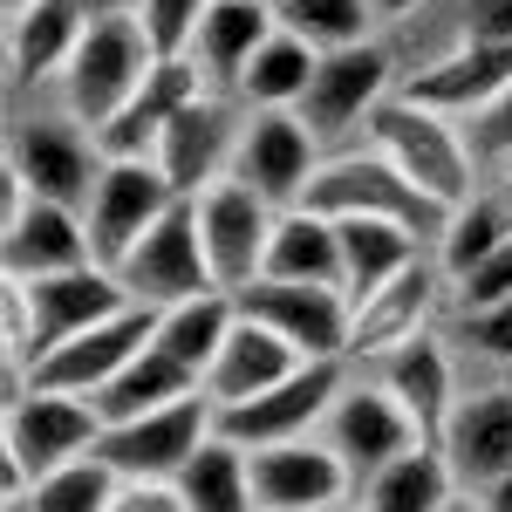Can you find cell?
I'll list each match as a JSON object with an SVG mask.
<instances>
[{
    "mask_svg": "<svg viewBox=\"0 0 512 512\" xmlns=\"http://www.w3.org/2000/svg\"><path fill=\"white\" fill-rule=\"evenodd\" d=\"M185 396H198V376L185 362H171V355L158 349V335H151V349L96 396V417H103V424H130V417H151L164 403H185Z\"/></svg>",
    "mask_w": 512,
    "mask_h": 512,
    "instance_id": "32",
    "label": "cell"
},
{
    "mask_svg": "<svg viewBox=\"0 0 512 512\" xmlns=\"http://www.w3.org/2000/svg\"><path fill=\"white\" fill-rule=\"evenodd\" d=\"M478 512H512V478H492V485H478V492H465Z\"/></svg>",
    "mask_w": 512,
    "mask_h": 512,
    "instance_id": "44",
    "label": "cell"
},
{
    "mask_svg": "<svg viewBox=\"0 0 512 512\" xmlns=\"http://www.w3.org/2000/svg\"><path fill=\"white\" fill-rule=\"evenodd\" d=\"M458 335H465V342H472V349L485 355V362H506V369H512V301L458 315Z\"/></svg>",
    "mask_w": 512,
    "mask_h": 512,
    "instance_id": "41",
    "label": "cell"
},
{
    "mask_svg": "<svg viewBox=\"0 0 512 512\" xmlns=\"http://www.w3.org/2000/svg\"><path fill=\"white\" fill-rule=\"evenodd\" d=\"M7 512H28V499H7Z\"/></svg>",
    "mask_w": 512,
    "mask_h": 512,
    "instance_id": "49",
    "label": "cell"
},
{
    "mask_svg": "<svg viewBox=\"0 0 512 512\" xmlns=\"http://www.w3.org/2000/svg\"><path fill=\"white\" fill-rule=\"evenodd\" d=\"M117 280H123V294H130L137 308H158V315H164V308H178V301H198V294H212V287H219L212 267H205V246H198L192 198H178L158 226L123 253Z\"/></svg>",
    "mask_w": 512,
    "mask_h": 512,
    "instance_id": "11",
    "label": "cell"
},
{
    "mask_svg": "<svg viewBox=\"0 0 512 512\" xmlns=\"http://www.w3.org/2000/svg\"><path fill=\"white\" fill-rule=\"evenodd\" d=\"M301 205L321 212V219H390V226H410L431 253H437V239H444V226H451V212L437 198H424L390 158H376V151L321 158Z\"/></svg>",
    "mask_w": 512,
    "mask_h": 512,
    "instance_id": "5",
    "label": "cell"
},
{
    "mask_svg": "<svg viewBox=\"0 0 512 512\" xmlns=\"http://www.w3.org/2000/svg\"><path fill=\"white\" fill-rule=\"evenodd\" d=\"M82 35H89V14H82L76 0H35L28 14H14L7 21V76H14V89L62 82Z\"/></svg>",
    "mask_w": 512,
    "mask_h": 512,
    "instance_id": "25",
    "label": "cell"
},
{
    "mask_svg": "<svg viewBox=\"0 0 512 512\" xmlns=\"http://www.w3.org/2000/svg\"><path fill=\"white\" fill-rule=\"evenodd\" d=\"M369 376L403 403V417L417 424L424 444H444V424L458 410V369H451V355H444L437 335H417V342L390 349L383 362H369Z\"/></svg>",
    "mask_w": 512,
    "mask_h": 512,
    "instance_id": "22",
    "label": "cell"
},
{
    "mask_svg": "<svg viewBox=\"0 0 512 512\" xmlns=\"http://www.w3.org/2000/svg\"><path fill=\"white\" fill-rule=\"evenodd\" d=\"M315 164L321 144L308 137V123L294 110H246V130H239V151H233V178L246 192H260L274 212H294L308 198Z\"/></svg>",
    "mask_w": 512,
    "mask_h": 512,
    "instance_id": "16",
    "label": "cell"
},
{
    "mask_svg": "<svg viewBox=\"0 0 512 512\" xmlns=\"http://www.w3.org/2000/svg\"><path fill=\"white\" fill-rule=\"evenodd\" d=\"M458 499V478L444 465L437 444H417L410 458H396L390 472H376L355 492V512H444Z\"/></svg>",
    "mask_w": 512,
    "mask_h": 512,
    "instance_id": "31",
    "label": "cell"
},
{
    "mask_svg": "<svg viewBox=\"0 0 512 512\" xmlns=\"http://www.w3.org/2000/svg\"><path fill=\"white\" fill-rule=\"evenodd\" d=\"M96 437H103V417H96L89 396L48 390V383H14V396H7V444H0V492L28 499L35 478L89 458Z\"/></svg>",
    "mask_w": 512,
    "mask_h": 512,
    "instance_id": "2",
    "label": "cell"
},
{
    "mask_svg": "<svg viewBox=\"0 0 512 512\" xmlns=\"http://www.w3.org/2000/svg\"><path fill=\"white\" fill-rule=\"evenodd\" d=\"M274 14H280V28H287V35H301L315 55L362 48L369 28H376L369 0H274Z\"/></svg>",
    "mask_w": 512,
    "mask_h": 512,
    "instance_id": "35",
    "label": "cell"
},
{
    "mask_svg": "<svg viewBox=\"0 0 512 512\" xmlns=\"http://www.w3.org/2000/svg\"><path fill=\"white\" fill-rule=\"evenodd\" d=\"M499 301H512V239L499 246V253H485L465 280H451V308H458V315H472V308H499Z\"/></svg>",
    "mask_w": 512,
    "mask_h": 512,
    "instance_id": "39",
    "label": "cell"
},
{
    "mask_svg": "<svg viewBox=\"0 0 512 512\" xmlns=\"http://www.w3.org/2000/svg\"><path fill=\"white\" fill-rule=\"evenodd\" d=\"M444 512H478V506H472V499H465V492H458V499H451V506H444Z\"/></svg>",
    "mask_w": 512,
    "mask_h": 512,
    "instance_id": "47",
    "label": "cell"
},
{
    "mask_svg": "<svg viewBox=\"0 0 512 512\" xmlns=\"http://www.w3.org/2000/svg\"><path fill=\"white\" fill-rule=\"evenodd\" d=\"M233 301H239V315H246V321L274 328L301 362H321V355H342V362H349V321H355V308H349V294H342V287L253 280V287H239Z\"/></svg>",
    "mask_w": 512,
    "mask_h": 512,
    "instance_id": "13",
    "label": "cell"
},
{
    "mask_svg": "<svg viewBox=\"0 0 512 512\" xmlns=\"http://www.w3.org/2000/svg\"><path fill=\"white\" fill-rule=\"evenodd\" d=\"M410 7H424V0H369V14H376V21H403Z\"/></svg>",
    "mask_w": 512,
    "mask_h": 512,
    "instance_id": "46",
    "label": "cell"
},
{
    "mask_svg": "<svg viewBox=\"0 0 512 512\" xmlns=\"http://www.w3.org/2000/svg\"><path fill=\"white\" fill-rule=\"evenodd\" d=\"M465 41H512V0H472Z\"/></svg>",
    "mask_w": 512,
    "mask_h": 512,
    "instance_id": "43",
    "label": "cell"
},
{
    "mask_svg": "<svg viewBox=\"0 0 512 512\" xmlns=\"http://www.w3.org/2000/svg\"><path fill=\"white\" fill-rule=\"evenodd\" d=\"M239 130H246V117L233 110V96H212V89H205L198 103H185L178 117L164 123L151 164L171 178V192H178V198H198V192H212L219 178H233Z\"/></svg>",
    "mask_w": 512,
    "mask_h": 512,
    "instance_id": "17",
    "label": "cell"
},
{
    "mask_svg": "<svg viewBox=\"0 0 512 512\" xmlns=\"http://www.w3.org/2000/svg\"><path fill=\"white\" fill-rule=\"evenodd\" d=\"M233 321H239V301L226 294V287H212V294H198V301L164 308V315H158V349L171 355V362H185V369L198 376V390H205V369L219 362L226 335H233Z\"/></svg>",
    "mask_w": 512,
    "mask_h": 512,
    "instance_id": "30",
    "label": "cell"
},
{
    "mask_svg": "<svg viewBox=\"0 0 512 512\" xmlns=\"http://www.w3.org/2000/svg\"><path fill=\"white\" fill-rule=\"evenodd\" d=\"M335 233H342V294H349V308L431 253L410 226H390V219H335Z\"/></svg>",
    "mask_w": 512,
    "mask_h": 512,
    "instance_id": "28",
    "label": "cell"
},
{
    "mask_svg": "<svg viewBox=\"0 0 512 512\" xmlns=\"http://www.w3.org/2000/svg\"><path fill=\"white\" fill-rule=\"evenodd\" d=\"M369 151L376 158H390L410 185L424 198H437L444 212H458V205H472V185H478V158L472 144H465V130L444 117V110H424V103H410V96H390L376 117H369Z\"/></svg>",
    "mask_w": 512,
    "mask_h": 512,
    "instance_id": "3",
    "label": "cell"
},
{
    "mask_svg": "<svg viewBox=\"0 0 512 512\" xmlns=\"http://www.w3.org/2000/svg\"><path fill=\"white\" fill-rule=\"evenodd\" d=\"M117 485H123V478L89 451V458H76V465L35 478V485H28V512H110Z\"/></svg>",
    "mask_w": 512,
    "mask_h": 512,
    "instance_id": "37",
    "label": "cell"
},
{
    "mask_svg": "<svg viewBox=\"0 0 512 512\" xmlns=\"http://www.w3.org/2000/svg\"><path fill=\"white\" fill-rule=\"evenodd\" d=\"M315 69H321L315 48L301 35H287V28H274V41H267V48L246 62V76H239V103H246V110H301Z\"/></svg>",
    "mask_w": 512,
    "mask_h": 512,
    "instance_id": "33",
    "label": "cell"
},
{
    "mask_svg": "<svg viewBox=\"0 0 512 512\" xmlns=\"http://www.w3.org/2000/svg\"><path fill=\"white\" fill-rule=\"evenodd\" d=\"M205 14H212V0H137V21H144V35H151V48L164 62L192 55V35Z\"/></svg>",
    "mask_w": 512,
    "mask_h": 512,
    "instance_id": "38",
    "label": "cell"
},
{
    "mask_svg": "<svg viewBox=\"0 0 512 512\" xmlns=\"http://www.w3.org/2000/svg\"><path fill=\"white\" fill-rule=\"evenodd\" d=\"M212 437H219V410H212V396L198 390V396H185V403H164V410H151V417L103 424V437H96V458H103L117 478L178 485V472L192 465Z\"/></svg>",
    "mask_w": 512,
    "mask_h": 512,
    "instance_id": "6",
    "label": "cell"
},
{
    "mask_svg": "<svg viewBox=\"0 0 512 512\" xmlns=\"http://www.w3.org/2000/svg\"><path fill=\"white\" fill-rule=\"evenodd\" d=\"M506 239H512V205L506 198H472V205L451 212V226L437 239V267H444V280H465L478 260L499 253Z\"/></svg>",
    "mask_w": 512,
    "mask_h": 512,
    "instance_id": "36",
    "label": "cell"
},
{
    "mask_svg": "<svg viewBox=\"0 0 512 512\" xmlns=\"http://www.w3.org/2000/svg\"><path fill=\"white\" fill-rule=\"evenodd\" d=\"M465 144H472L478 164H512V82L465 123Z\"/></svg>",
    "mask_w": 512,
    "mask_h": 512,
    "instance_id": "40",
    "label": "cell"
},
{
    "mask_svg": "<svg viewBox=\"0 0 512 512\" xmlns=\"http://www.w3.org/2000/svg\"><path fill=\"white\" fill-rule=\"evenodd\" d=\"M110 512H185V499H178V485L123 478V485H117V499H110Z\"/></svg>",
    "mask_w": 512,
    "mask_h": 512,
    "instance_id": "42",
    "label": "cell"
},
{
    "mask_svg": "<svg viewBox=\"0 0 512 512\" xmlns=\"http://www.w3.org/2000/svg\"><path fill=\"white\" fill-rule=\"evenodd\" d=\"M349 383V362L342 355H321V362H301L287 383L260 390L253 403H233L219 410V437H233L239 451H267V444H294V437H321L335 396Z\"/></svg>",
    "mask_w": 512,
    "mask_h": 512,
    "instance_id": "7",
    "label": "cell"
},
{
    "mask_svg": "<svg viewBox=\"0 0 512 512\" xmlns=\"http://www.w3.org/2000/svg\"><path fill=\"white\" fill-rule=\"evenodd\" d=\"M0 260H7V280H48L69 274V267H89V226H82L76 205H48V198H28L14 178H7V198H0Z\"/></svg>",
    "mask_w": 512,
    "mask_h": 512,
    "instance_id": "15",
    "label": "cell"
},
{
    "mask_svg": "<svg viewBox=\"0 0 512 512\" xmlns=\"http://www.w3.org/2000/svg\"><path fill=\"white\" fill-rule=\"evenodd\" d=\"M301 369V355L280 342L274 328H260V321H233V335H226V349L219 362L205 369V396H212V410H233V403H253L260 390H274Z\"/></svg>",
    "mask_w": 512,
    "mask_h": 512,
    "instance_id": "26",
    "label": "cell"
},
{
    "mask_svg": "<svg viewBox=\"0 0 512 512\" xmlns=\"http://www.w3.org/2000/svg\"><path fill=\"white\" fill-rule=\"evenodd\" d=\"M246 458H253V499H260V512H335V506H355L349 465H342L321 437L267 444V451H246Z\"/></svg>",
    "mask_w": 512,
    "mask_h": 512,
    "instance_id": "20",
    "label": "cell"
},
{
    "mask_svg": "<svg viewBox=\"0 0 512 512\" xmlns=\"http://www.w3.org/2000/svg\"><path fill=\"white\" fill-rule=\"evenodd\" d=\"M260 280H308V287H342V233L335 219H321L308 205L274 219V246H267V274Z\"/></svg>",
    "mask_w": 512,
    "mask_h": 512,
    "instance_id": "29",
    "label": "cell"
},
{
    "mask_svg": "<svg viewBox=\"0 0 512 512\" xmlns=\"http://www.w3.org/2000/svg\"><path fill=\"white\" fill-rule=\"evenodd\" d=\"M171 205H178V192H171V178H164L151 158H103L96 185H89V198H82V226H89L96 267L117 274L123 253L151 233Z\"/></svg>",
    "mask_w": 512,
    "mask_h": 512,
    "instance_id": "9",
    "label": "cell"
},
{
    "mask_svg": "<svg viewBox=\"0 0 512 512\" xmlns=\"http://www.w3.org/2000/svg\"><path fill=\"white\" fill-rule=\"evenodd\" d=\"M96 171H103V144H96L69 110H55V117H21L14 130H7V178H14L28 198L76 205L82 212Z\"/></svg>",
    "mask_w": 512,
    "mask_h": 512,
    "instance_id": "8",
    "label": "cell"
},
{
    "mask_svg": "<svg viewBox=\"0 0 512 512\" xmlns=\"http://www.w3.org/2000/svg\"><path fill=\"white\" fill-rule=\"evenodd\" d=\"M274 28H280L274 0H212V14L198 21L192 55H185V62L205 76V89H212V96H239L246 62L274 41Z\"/></svg>",
    "mask_w": 512,
    "mask_h": 512,
    "instance_id": "24",
    "label": "cell"
},
{
    "mask_svg": "<svg viewBox=\"0 0 512 512\" xmlns=\"http://www.w3.org/2000/svg\"><path fill=\"white\" fill-rule=\"evenodd\" d=\"M506 82H512V41H458L431 69H417L396 96H410L424 110H444V117H478Z\"/></svg>",
    "mask_w": 512,
    "mask_h": 512,
    "instance_id": "23",
    "label": "cell"
},
{
    "mask_svg": "<svg viewBox=\"0 0 512 512\" xmlns=\"http://www.w3.org/2000/svg\"><path fill=\"white\" fill-rule=\"evenodd\" d=\"M451 280L437 267V253H424L417 267H403L390 287H376L369 301H355V321H349V362H383L390 349L431 335V315L444 308Z\"/></svg>",
    "mask_w": 512,
    "mask_h": 512,
    "instance_id": "19",
    "label": "cell"
},
{
    "mask_svg": "<svg viewBox=\"0 0 512 512\" xmlns=\"http://www.w3.org/2000/svg\"><path fill=\"white\" fill-rule=\"evenodd\" d=\"M158 62L164 55L151 48V35H144L137 14H103V21H89L82 48L69 55V69H62V110H69L89 137H103V130L130 110V96L151 82Z\"/></svg>",
    "mask_w": 512,
    "mask_h": 512,
    "instance_id": "4",
    "label": "cell"
},
{
    "mask_svg": "<svg viewBox=\"0 0 512 512\" xmlns=\"http://www.w3.org/2000/svg\"><path fill=\"white\" fill-rule=\"evenodd\" d=\"M178 499H185V512H260V499H253V458L239 451L233 437H212L178 472Z\"/></svg>",
    "mask_w": 512,
    "mask_h": 512,
    "instance_id": "34",
    "label": "cell"
},
{
    "mask_svg": "<svg viewBox=\"0 0 512 512\" xmlns=\"http://www.w3.org/2000/svg\"><path fill=\"white\" fill-rule=\"evenodd\" d=\"M321 444L349 465L355 492H362L376 472H390L396 458H410L424 437H417V424L403 417V403L376 376H349L342 396H335V410H328V424H321Z\"/></svg>",
    "mask_w": 512,
    "mask_h": 512,
    "instance_id": "10",
    "label": "cell"
},
{
    "mask_svg": "<svg viewBox=\"0 0 512 512\" xmlns=\"http://www.w3.org/2000/svg\"><path fill=\"white\" fill-rule=\"evenodd\" d=\"M151 335H158V308H123V315L82 328L76 342H62L55 355H41L28 383H48V390H69V396H89L96 403L137 355L151 349Z\"/></svg>",
    "mask_w": 512,
    "mask_h": 512,
    "instance_id": "18",
    "label": "cell"
},
{
    "mask_svg": "<svg viewBox=\"0 0 512 512\" xmlns=\"http://www.w3.org/2000/svg\"><path fill=\"white\" fill-rule=\"evenodd\" d=\"M198 96H205V76H198L192 62H158L151 82L130 96V110L96 137V144H103V158H151V151H158V137H164V123L178 117L185 103H198Z\"/></svg>",
    "mask_w": 512,
    "mask_h": 512,
    "instance_id": "27",
    "label": "cell"
},
{
    "mask_svg": "<svg viewBox=\"0 0 512 512\" xmlns=\"http://www.w3.org/2000/svg\"><path fill=\"white\" fill-rule=\"evenodd\" d=\"M89 21H103V14H137V0H76Z\"/></svg>",
    "mask_w": 512,
    "mask_h": 512,
    "instance_id": "45",
    "label": "cell"
},
{
    "mask_svg": "<svg viewBox=\"0 0 512 512\" xmlns=\"http://www.w3.org/2000/svg\"><path fill=\"white\" fill-rule=\"evenodd\" d=\"M28 7H35V0H7V21H14V14H28Z\"/></svg>",
    "mask_w": 512,
    "mask_h": 512,
    "instance_id": "48",
    "label": "cell"
},
{
    "mask_svg": "<svg viewBox=\"0 0 512 512\" xmlns=\"http://www.w3.org/2000/svg\"><path fill=\"white\" fill-rule=\"evenodd\" d=\"M0 308H7V369H14V383H28L41 355H55L82 328L123 315L137 301L123 294V280L110 267L89 260V267H69V274H48V280H7Z\"/></svg>",
    "mask_w": 512,
    "mask_h": 512,
    "instance_id": "1",
    "label": "cell"
},
{
    "mask_svg": "<svg viewBox=\"0 0 512 512\" xmlns=\"http://www.w3.org/2000/svg\"><path fill=\"white\" fill-rule=\"evenodd\" d=\"M198 212V246H205V267L212 280L239 294V287H253V280L267 274V246H274V205L260 192H246L239 178H219L212 192L192 198Z\"/></svg>",
    "mask_w": 512,
    "mask_h": 512,
    "instance_id": "12",
    "label": "cell"
},
{
    "mask_svg": "<svg viewBox=\"0 0 512 512\" xmlns=\"http://www.w3.org/2000/svg\"><path fill=\"white\" fill-rule=\"evenodd\" d=\"M335 512H355V506H335Z\"/></svg>",
    "mask_w": 512,
    "mask_h": 512,
    "instance_id": "50",
    "label": "cell"
},
{
    "mask_svg": "<svg viewBox=\"0 0 512 512\" xmlns=\"http://www.w3.org/2000/svg\"><path fill=\"white\" fill-rule=\"evenodd\" d=\"M383 103H390V55L376 41H362V48H342V55H321V69L294 117L308 123V137L328 151V144H342L355 130H369V117Z\"/></svg>",
    "mask_w": 512,
    "mask_h": 512,
    "instance_id": "14",
    "label": "cell"
},
{
    "mask_svg": "<svg viewBox=\"0 0 512 512\" xmlns=\"http://www.w3.org/2000/svg\"><path fill=\"white\" fill-rule=\"evenodd\" d=\"M437 451H444V465L458 478V492H478L492 478H512V383L458 396Z\"/></svg>",
    "mask_w": 512,
    "mask_h": 512,
    "instance_id": "21",
    "label": "cell"
}]
</instances>
